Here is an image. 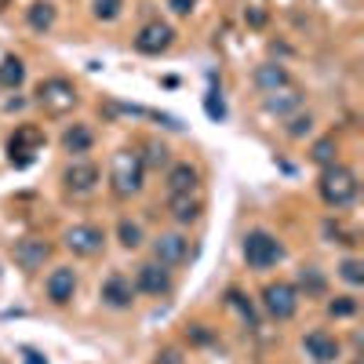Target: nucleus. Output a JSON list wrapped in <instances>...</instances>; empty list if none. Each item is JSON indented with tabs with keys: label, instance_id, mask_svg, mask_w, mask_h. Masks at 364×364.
<instances>
[{
	"label": "nucleus",
	"instance_id": "obj_21",
	"mask_svg": "<svg viewBox=\"0 0 364 364\" xmlns=\"http://www.w3.org/2000/svg\"><path fill=\"white\" fill-rule=\"evenodd\" d=\"M26 22L33 26L37 33H48V29L55 26V4H48V0H37V4L26 11Z\"/></svg>",
	"mask_w": 364,
	"mask_h": 364
},
{
	"label": "nucleus",
	"instance_id": "obj_31",
	"mask_svg": "<svg viewBox=\"0 0 364 364\" xmlns=\"http://www.w3.org/2000/svg\"><path fill=\"white\" fill-rule=\"evenodd\" d=\"M204 109H208V117H211V120H223V117H226V106H223V99H219V91H208Z\"/></svg>",
	"mask_w": 364,
	"mask_h": 364
},
{
	"label": "nucleus",
	"instance_id": "obj_34",
	"mask_svg": "<svg viewBox=\"0 0 364 364\" xmlns=\"http://www.w3.org/2000/svg\"><path fill=\"white\" fill-rule=\"evenodd\" d=\"M168 4H171V11H175V15H190L197 0H168Z\"/></svg>",
	"mask_w": 364,
	"mask_h": 364
},
{
	"label": "nucleus",
	"instance_id": "obj_4",
	"mask_svg": "<svg viewBox=\"0 0 364 364\" xmlns=\"http://www.w3.org/2000/svg\"><path fill=\"white\" fill-rule=\"evenodd\" d=\"M37 106H44V113L51 117H63L77 106V87L66 77H51L37 87Z\"/></svg>",
	"mask_w": 364,
	"mask_h": 364
},
{
	"label": "nucleus",
	"instance_id": "obj_37",
	"mask_svg": "<svg viewBox=\"0 0 364 364\" xmlns=\"http://www.w3.org/2000/svg\"><path fill=\"white\" fill-rule=\"evenodd\" d=\"M248 22H252V26H262L266 15H262V11H248Z\"/></svg>",
	"mask_w": 364,
	"mask_h": 364
},
{
	"label": "nucleus",
	"instance_id": "obj_24",
	"mask_svg": "<svg viewBox=\"0 0 364 364\" xmlns=\"http://www.w3.org/2000/svg\"><path fill=\"white\" fill-rule=\"evenodd\" d=\"M299 288L306 295H324V277L317 273V266H302L299 269Z\"/></svg>",
	"mask_w": 364,
	"mask_h": 364
},
{
	"label": "nucleus",
	"instance_id": "obj_9",
	"mask_svg": "<svg viewBox=\"0 0 364 364\" xmlns=\"http://www.w3.org/2000/svg\"><path fill=\"white\" fill-rule=\"evenodd\" d=\"M135 291H146L154 299H164L171 291V269L161 262H142L135 273Z\"/></svg>",
	"mask_w": 364,
	"mask_h": 364
},
{
	"label": "nucleus",
	"instance_id": "obj_22",
	"mask_svg": "<svg viewBox=\"0 0 364 364\" xmlns=\"http://www.w3.org/2000/svg\"><path fill=\"white\" fill-rule=\"evenodd\" d=\"M26 80V66H22V58H4L0 63V87H18Z\"/></svg>",
	"mask_w": 364,
	"mask_h": 364
},
{
	"label": "nucleus",
	"instance_id": "obj_35",
	"mask_svg": "<svg viewBox=\"0 0 364 364\" xmlns=\"http://www.w3.org/2000/svg\"><path fill=\"white\" fill-rule=\"evenodd\" d=\"M22 360H26V364H48V360L41 357V350H33V346H22Z\"/></svg>",
	"mask_w": 364,
	"mask_h": 364
},
{
	"label": "nucleus",
	"instance_id": "obj_17",
	"mask_svg": "<svg viewBox=\"0 0 364 364\" xmlns=\"http://www.w3.org/2000/svg\"><path fill=\"white\" fill-rule=\"evenodd\" d=\"M200 197H197V190L193 193H168V211L175 215V223H182V226H190V223H197L200 219Z\"/></svg>",
	"mask_w": 364,
	"mask_h": 364
},
{
	"label": "nucleus",
	"instance_id": "obj_14",
	"mask_svg": "<svg viewBox=\"0 0 364 364\" xmlns=\"http://www.w3.org/2000/svg\"><path fill=\"white\" fill-rule=\"evenodd\" d=\"M102 302L106 306H113V310H128L132 302H135V284H132V277H124V273H109V277L102 281Z\"/></svg>",
	"mask_w": 364,
	"mask_h": 364
},
{
	"label": "nucleus",
	"instance_id": "obj_13",
	"mask_svg": "<svg viewBox=\"0 0 364 364\" xmlns=\"http://www.w3.org/2000/svg\"><path fill=\"white\" fill-rule=\"evenodd\" d=\"M44 291H48V299L55 302V306H66V302H73V295H77V273L70 266L51 269L48 281H44Z\"/></svg>",
	"mask_w": 364,
	"mask_h": 364
},
{
	"label": "nucleus",
	"instance_id": "obj_15",
	"mask_svg": "<svg viewBox=\"0 0 364 364\" xmlns=\"http://www.w3.org/2000/svg\"><path fill=\"white\" fill-rule=\"evenodd\" d=\"M63 182H66V190H73V193H91L99 186V168L91 164V161H73L66 171H63Z\"/></svg>",
	"mask_w": 364,
	"mask_h": 364
},
{
	"label": "nucleus",
	"instance_id": "obj_10",
	"mask_svg": "<svg viewBox=\"0 0 364 364\" xmlns=\"http://www.w3.org/2000/svg\"><path fill=\"white\" fill-rule=\"evenodd\" d=\"M44 146V132L41 128H33V124H26V128H18L15 135H11V142H8V154H11V164H18V168H26L29 161H33V154Z\"/></svg>",
	"mask_w": 364,
	"mask_h": 364
},
{
	"label": "nucleus",
	"instance_id": "obj_19",
	"mask_svg": "<svg viewBox=\"0 0 364 364\" xmlns=\"http://www.w3.org/2000/svg\"><path fill=\"white\" fill-rule=\"evenodd\" d=\"M284 84H291V77H288L284 66H259L255 70V87L262 91V95H269V91H277Z\"/></svg>",
	"mask_w": 364,
	"mask_h": 364
},
{
	"label": "nucleus",
	"instance_id": "obj_5",
	"mask_svg": "<svg viewBox=\"0 0 364 364\" xmlns=\"http://www.w3.org/2000/svg\"><path fill=\"white\" fill-rule=\"evenodd\" d=\"M262 310L273 317V321H291L295 310H299V288L288 284V281H273L262 288Z\"/></svg>",
	"mask_w": 364,
	"mask_h": 364
},
{
	"label": "nucleus",
	"instance_id": "obj_2",
	"mask_svg": "<svg viewBox=\"0 0 364 364\" xmlns=\"http://www.w3.org/2000/svg\"><path fill=\"white\" fill-rule=\"evenodd\" d=\"M142 161L135 149H120L113 154V168H109V182H113V193L117 197H135L142 190Z\"/></svg>",
	"mask_w": 364,
	"mask_h": 364
},
{
	"label": "nucleus",
	"instance_id": "obj_26",
	"mask_svg": "<svg viewBox=\"0 0 364 364\" xmlns=\"http://www.w3.org/2000/svg\"><path fill=\"white\" fill-rule=\"evenodd\" d=\"M339 277H343L346 284L360 288V284H364V262H360V259H343V262H339Z\"/></svg>",
	"mask_w": 364,
	"mask_h": 364
},
{
	"label": "nucleus",
	"instance_id": "obj_25",
	"mask_svg": "<svg viewBox=\"0 0 364 364\" xmlns=\"http://www.w3.org/2000/svg\"><path fill=\"white\" fill-rule=\"evenodd\" d=\"M142 149H146V154H139L142 168H164V164H168V146H161V142H146Z\"/></svg>",
	"mask_w": 364,
	"mask_h": 364
},
{
	"label": "nucleus",
	"instance_id": "obj_1",
	"mask_svg": "<svg viewBox=\"0 0 364 364\" xmlns=\"http://www.w3.org/2000/svg\"><path fill=\"white\" fill-rule=\"evenodd\" d=\"M317 190H321V200H324L328 208L343 211V208H350V204L357 200V175H353L350 168H343V164H328V168L321 171Z\"/></svg>",
	"mask_w": 364,
	"mask_h": 364
},
{
	"label": "nucleus",
	"instance_id": "obj_29",
	"mask_svg": "<svg viewBox=\"0 0 364 364\" xmlns=\"http://www.w3.org/2000/svg\"><path fill=\"white\" fill-rule=\"evenodd\" d=\"M328 314H331V317H350V314H357V299H353V295L331 299V302H328Z\"/></svg>",
	"mask_w": 364,
	"mask_h": 364
},
{
	"label": "nucleus",
	"instance_id": "obj_8",
	"mask_svg": "<svg viewBox=\"0 0 364 364\" xmlns=\"http://www.w3.org/2000/svg\"><path fill=\"white\" fill-rule=\"evenodd\" d=\"M66 248L80 259H91L106 248V233L99 226H70L66 230Z\"/></svg>",
	"mask_w": 364,
	"mask_h": 364
},
{
	"label": "nucleus",
	"instance_id": "obj_20",
	"mask_svg": "<svg viewBox=\"0 0 364 364\" xmlns=\"http://www.w3.org/2000/svg\"><path fill=\"white\" fill-rule=\"evenodd\" d=\"M91 142H95V135H91V128H84V124H73V128H66L63 132V149L66 154H87L91 149Z\"/></svg>",
	"mask_w": 364,
	"mask_h": 364
},
{
	"label": "nucleus",
	"instance_id": "obj_33",
	"mask_svg": "<svg viewBox=\"0 0 364 364\" xmlns=\"http://www.w3.org/2000/svg\"><path fill=\"white\" fill-rule=\"evenodd\" d=\"M154 364H182V353L175 350V346H168V350H161L157 353V360Z\"/></svg>",
	"mask_w": 364,
	"mask_h": 364
},
{
	"label": "nucleus",
	"instance_id": "obj_16",
	"mask_svg": "<svg viewBox=\"0 0 364 364\" xmlns=\"http://www.w3.org/2000/svg\"><path fill=\"white\" fill-rule=\"evenodd\" d=\"M266 109L277 113V117L299 113V109H302V91H299L295 84H284V87H277V91H269V95H266Z\"/></svg>",
	"mask_w": 364,
	"mask_h": 364
},
{
	"label": "nucleus",
	"instance_id": "obj_18",
	"mask_svg": "<svg viewBox=\"0 0 364 364\" xmlns=\"http://www.w3.org/2000/svg\"><path fill=\"white\" fill-rule=\"evenodd\" d=\"M197 182H200V175H197V168L190 161L168 168V193H193Z\"/></svg>",
	"mask_w": 364,
	"mask_h": 364
},
{
	"label": "nucleus",
	"instance_id": "obj_3",
	"mask_svg": "<svg viewBox=\"0 0 364 364\" xmlns=\"http://www.w3.org/2000/svg\"><path fill=\"white\" fill-rule=\"evenodd\" d=\"M284 259V248H281V240L266 233V230H252L245 237V262L252 269H269V266H277Z\"/></svg>",
	"mask_w": 364,
	"mask_h": 364
},
{
	"label": "nucleus",
	"instance_id": "obj_6",
	"mask_svg": "<svg viewBox=\"0 0 364 364\" xmlns=\"http://www.w3.org/2000/svg\"><path fill=\"white\" fill-rule=\"evenodd\" d=\"M193 259V245H190V237H182V233H161L154 240V262L175 269V266H186Z\"/></svg>",
	"mask_w": 364,
	"mask_h": 364
},
{
	"label": "nucleus",
	"instance_id": "obj_36",
	"mask_svg": "<svg viewBox=\"0 0 364 364\" xmlns=\"http://www.w3.org/2000/svg\"><path fill=\"white\" fill-rule=\"evenodd\" d=\"M190 336H193V343H208L211 336L204 331V324H190Z\"/></svg>",
	"mask_w": 364,
	"mask_h": 364
},
{
	"label": "nucleus",
	"instance_id": "obj_30",
	"mask_svg": "<svg viewBox=\"0 0 364 364\" xmlns=\"http://www.w3.org/2000/svg\"><path fill=\"white\" fill-rule=\"evenodd\" d=\"M117 15H120V0H95V18L113 22Z\"/></svg>",
	"mask_w": 364,
	"mask_h": 364
},
{
	"label": "nucleus",
	"instance_id": "obj_32",
	"mask_svg": "<svg viewBox=\"0 0 364 364\" xmlns=\"http://www.w3.org/2000/svg\"><path fill=\"white\" fill-rule=\"evenodd\" d=\"M230 306H237L240 314H245V321H248V324H255V314H252V302H245V295H240V291H230Z\"/></svg>",
	"mask_w": 364,
	"mask_h": 364
},
{
	"label": "nucleus",
	"instance_id": "obj_28",
	"mask_svg": "<svg viewBox=\"0 0 364 364\" xmlns=\"http://www.w3.org/2000/svg\"><path fill=\"white\" fill-rule=\"evenodd\" d=\"M314 161H317L321 168L336 164V139H321V142L314 146Z\"/></svg>",
	"mask_w": 364,
	"mask_h": 364
},
{
	"label": "nucleus",
	"instance_id": "obj_7",
	"mask_svg": "<svg viewBox=\"0 0 364 364\" xmlns=\"http://www.w3.org/2000/svg\"><path fill=\"white\" fill-rule=\"evenodd\" d=\"M48 255H51V245L41 240V237H22V240H15V248H11L15 266L26 269V273H37L48 262Z\"/></svg>",
	"mask_w": 364,
	"mask_h": 364
},
{
	"label": "nucleus",
	"instance_id": "obj_27",
	"mask_svg": "<svg viewBox=\"0 0 364 364\" xmlns=\"http://www.w3.org/2000/svg\"><path fill=\"white\" fill-rule=\"evenodd\" d=\"M288 139H306L310 132H314V117L306 113V117H302V113H291V120H288Z\"/></svg>",
	"mask_w": 364,
	"mask_h": 364
},
{
	"label": "nucleus",
	"instance_id": "obj_23",
	"mask_svg": "<svg viewBox=\"0 0 364 364\" xmlns=\"http://www.w3.org/2000/svg\"><path fill=\"white\" fill-rule=\"evenodd\" d=\"M117 237H120V245H124L128 252H135V248L142 245V226H139V223H132V219H120Z\"/></svg>",
	"mask_w": 364,
	"mask_h": 364
},
{
	"label": "nucleus",
	"instance_id": "obj_11",
	"mask_svg": "<svg viewBox=\"0 0 364 364\" xmlns=\"http://www.w3.org/2000/svg\"><path fill=\"white\" fill-rule=\"evenodd\" d=\"M171 41H175V29H171L168 22H146V26L139 29V37H135V51H142V55H161V51L171 48Z\"/></svg>",
	"mask_w": 364,
	"mask_h": 364
},
{
	"label": "nucleus",
	"instance_id": "obj_12",
	"mask_svg": "<svg viewBox=\"0 0 364 364\" xmlns=\"http://www.w3.org/2000/svg\"><path fill=\"white\" fill-rule=\"evenodd\" d=\"M302 350H306V357H314L317 364H331V360H339V353H343L339 339L328 336L324 328L306 331V336H302Z\"/></svg>",
	"mask_w": 364,
	"mask_h": 364
}]
</instances>
